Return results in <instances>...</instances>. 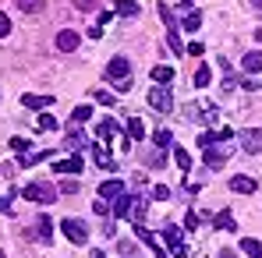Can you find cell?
Listing matches in <instances>:
<instances>
[{"mask_svg":"<svg viewBox=\"0 0 262 258\" xmlns=\"http://www.w3.org/2000/svg\"><path fill=\"white\" fill-rule=\"evenodd\" d=\"M121 195H124V180H121V177H110V180L99 184V198H103V202H117Z\"/></svg>","mask_w":262,"mask_h":258,"instance_id":"6","label":"cell"},{"mask_svg":"<svg viewBox=\"0 0 262 258\" xmlns=\"http://www.w3.org/2000/svg\"><path fill=\"white\" fill-rule=\"evenodd\" d=\"M131 75V60L128 57H114L110 64H106V78H114V82H128Z\"/></svg>","mask_w":262,"mask_h":258,"instance_id":"5","label":"cell"},{"mask_svg":"<svg viewBox=\"0 0 262 258\" xmlns=\"http://www.w3.org/2000/svg\"><path fill=\"white\" fill-rule=\"evenodd\" d=\"M21 103H25L29 110H46V106L53 103V96H36V92H32V96H25Z\"/></svg>","mask_w":262,"mask_h":258,"instance_id":"17","label":"cell"},{"mask_svg":"<svg viewBox=\"0 0 262 258\" xmlns=\"http://www.w3.org/2000/svg\"><path fill=\"white\" fill-rule=\"evenodd\" d=\"M89 117H92V106H75V113H71V121H75V128H78V124H85Z\"/></svg>","mask_w":262,"mask_h":258,"instance_id":"30","label":"cell"},{"mask_svg":"<svg viewBox=\"0 0 262 258\" xmlns=\"http://www.w3.org/2000/svg\"><path fill=\"white\" fill-rule=\"evenodd\" d=\"M11 149H14L18 156H29V149H32V145H29L25 138H11Z\"/></svg>","mask_w":262,"mask_h":258,"instance_id":"33","label":"cell"},{"mask_svg":"<svg viewBox=\"0 0 262 258\" xmlns=\"http://www.w3.org/2000/svg\"><path fill=\"white\" fill-rule=\"evenodd\" d=\"M160 7V18H163V25H167V43H170V50H174L177 57L184 53V43H181V32H177V21H174V11L167 7V4H156Z\"/></svg>","mask_w":262,"mask_h":258,"instance_id":"1","label":"cell"},{"mask_svg":"<svg viewBox=\"0 0 262 258\" xmlns=\"http://www.w3.org/2000/svg\"><path fill=\"white\" fill-rule=\"evenodd\" d=\"M0 213H4V216H11V198H0Z\"/></svg>","mask_w":262,"mask_h":258,"instance_id":"47","label":"cell"},{"mask_svg":"<svg viewBox=\"0 0 262 258\" xmlns=\"http://www.w3.org/2000/svg\"><path fill=\"white\" fill-rule=\"evenodd\" d=\"M135 233H138V241H142V244H149V248H152V255H156V258H167V251L160 248V241H156V237H152L142 223H135Z\"/></svg>","mask_w":262,"mask_h":258,"instance_id":"12","label":"cell"},{"mask_svg":"<svg viewBox=\"0 0 262 258\" xmlns=\"http://www.w3.org/2000/svg\"><path fill=\"white\" fill-rule=\"evenodd\" d=\"M128 138H131V142H142V138H145V128H142L138 117H131V121H128Z\"/></svg>","mask_w":262,"mask_h":258,"instance_id":"24","label":"cell"},{"mask_svg":"<svg viewBox=\"0 0 262 258\" xmlns=\"http://www.w3.org/2000/svg\"><path fill=\"white\" fill-rule=\"evenodd\" d=\"M50 230H53V223H50L46 216H39V237H43V241H50Z\"/></svg>","mask_w":262,"mask_h":258,"instance_id":"37","label":"cell"},{"mask_svg":"<svg viewBox=\"0 0 262 258\" xmlns=\"http://www.w3.org/2000/svg\"><path fill=\"white\" fill-rule=\"evenodd\" d=\"M96 134H99V142L106 145L114 134H117V124H110V121H99V128H96Z\"/></svg>","mask_w":262,"mask_h":258,"instance_id":"20","label":"cell"},{"mask_svg":"<svg viewBox=\"0 0 262 258\" xmlns=\"http://www.w3.org/2000/svg\"><path fill=\"white\" fill-rule=\"evenodd\" d=\"M99 4H103V0H75L78 11H99Z\"/></svg>","mask_w":262,"mask_h":258,"instance_id":"35","label":"cell"},{"mask_svg":"<svg viewBox=\"0 0 262 258\" xmlns=\"http://www.w3.org/2000/svg\"><path fill=\"white\" fill-rule=\"evenodd\" d=\"M255 39H259V43H262V29H255Z\"/></svg>","mask_w":262,"mask_h":258,"instance_id":"51","label":"cell"},{"mask_svg":"<svg viewBox=\"0 0 262 258\" xmlns=\"http://www.w3.org/2000/svg\"><path fill=\"white\" fill-rule=\"evenodd\" d=\"M156 198H170V187H163V184H156V191H152Z\"/></svg>","mask_w":262,"mask_h":258,"instance_id":"46","label":"cell"},{"mask_svg":"<svg viewBox=\"0 0 262 258\" xmlns=\"http://www.w3.org/2000/svg\"><path fill=\"white\" fill-rule=\"evenodd\" d=\"M92 258H106V255H103V251H92Z\"/></svg>","mask_w":262,"mask_h":258,"instance_id":"50","label":"cell"},{"mask_svg":"<svg viewBox=\"0 0 262 258\" xmlns=\"http://www.w3.org/2000/svg\"><path fill=\"white\" fill-rule=\"evenodd\" d=\"M248 4H252V7H255V11H262V0H248Z\"/></svg>","mask_w":262,"mask_h":258,"instance_id":"49","label":"cell"},{"mask_svg":"<svg viewBox=\"0 0 262 258\" xmlns=\"http://www.w3.org/2000/svg\"><path fill=\"white\" fill-rule=\"evenodd\" d=\"M36 128H39V131H57V128H60V121H53L50 113H39V117H36Z\"/></svg>","mask_w":262,"mask_h":258,"instance_id":"28","label":"cell"},{"mask_svg":"<svg viewBox=\"0 0 262 258\" xmlns=\"http://www.w3.org/2000/svg\"><path fill=\"white\" fill-rule=\"evenodd\" d=\"M152 142H156V149L170 145V131H156V134H152Z\"/></svg>","mask_w":262,"mask_h":258,"instance_id":"36","label":"cell"},{"mask_svg":"<svg viewBox=\"0 0 262 258\" xmlns=\"http://www.w3.org/2000/svg\"><path fill=\"white\" fill-rule=\"evenodd\" d=\"M230 191H237V195H252V191H255V180H252V177H234V180H230Z\"/></svg>","mask_w":262,"mask_h":258,"instance_id":"16","label":"cell"},{"mask_svg":"<svg viewBox=\"0 0 262 258\" xmlns=\"http://www.w3.org/2000/svg\"><path fill=\"white\" fill-rule=\"evenodd\" d=\"M213 223H216L220 230H230V233L237 230V223H234V213H230V209H220V213L213 216Z\"/></svg>","mask_w":262,"mask_h":258,"instance_id":"14","label":"cell"},{"mask_svg":"<svg viewBox=\"0 0 262 258\" xmlns=\"http://www.w3.org/2000/svg\"><path fill=\"white\" fill-rule=\"evenodd\" d=\"M220 258H237V255H234L230 248H223V251H220Z\"/></svg>","mask_w":262,"mask_h":258,"instance_id":"48","label":"cell"},{"mask_svg":"<svg viewBox=\"0 0 262 258\" xmlns=\"http://www.w3.org/2000/svg\"><path fill=\"white\" fill-rule=\"evenodd\" d=\"M0 258H4V251H0Z\"/></svg>","mask_w":262,"mask_h":258,"instance_id":"52","label":"cell"},{"mask_svg":"<svg viewBox=\"0 0 262 258\" xmlns=\"http://www.w3.org/2000/svg\"><path fill=\"white\" fill-rule=\"evenodd\" d=\"M92 209H96L99 216H110V213H114V205H110V202H103V198H99V202H96Z\"/></svg>","mask_w":262,"mask_h":258,"instance_id":"39","label":"cell"},{"mask_svg":"<svg viewBox=\"0 0 262 258\" xmlns=\"http://www.w3.org/2000/svg\"><path fill=\"white\" fill-rule=\"evenodd\" d=\"M199 25H202V18H199V11H191V14L184 11V29H188V32H195Z\"/></svg>","mask_w":262,"mask_h":258,"instance_id":"32","label":"cell"},{"mask_svg":"<svg viewBox=\"0 0 262 258\" xmlns=\"http://www.w3.org/2000/svg\"><path fill=\"white\" fill-rule=\"evenodd\" d=\"M227 163V152H216V149H206V167L209 170H216V167H223Z\"/></svg>","mask_w":262,"mask_h":258,"instance_id":"19","label":"cell"},{"mask_svg":"<svg viewBox=\"0 0 262 258\" xmlns=\"http://www.w3.org/2000/svg\"><path fill=\"white\" fill-rule=\"evenodd\" d=\"M145 163H149V167H163V163H167V152H163V149H160V152H149Z\"/></svg>","mask_w":262,"mask_h":258,"instance_id":"34","label":"cell"},{"mask_svg":"<svg viewBox=\"0 0 262 258\" xmlns=\"http://www.w3.org/2000/svg\"><path fill=\"white\" fill-rule=\"evenodd\" d=\"M209 82H213V71H209V67L202 64V67L195 71V88H206V85H209Z\"/></svg>","mask_w":262,"mask_h":258,"instance_id":"29","label":"cell"},{"mask_svg":"<svg viewBox=\"0 0 262 258\" xmlns=\"http://www.w3.org/2000/svg\"><path fill=\"white\" fill-rule=\"evenodd\" d=\"M170 78H174V71H170L167 64H156V67H152V82H156V85H167Z\"/></svg>","mask_w":262,"mask_h":258,"instance_id":"18","label":"cell"},{"mask_svg":"<svg viewBox=\"0 0 262 258\" xmlns=\"http://www.w3.org/2000/svg\"><path fill=\"white\" fill-rule=\"evenodd\" d=\"M7 32H11V18H7V14H4V11H0V39H4V36H7Z\"/></svg>","mask_w":262,"mask_h":258,"instance_id":"42","label":"cell"},{"mask_svg":"<svg viewBox=\"0 0 262 258\" xmlns=\"http://www.w3.org/2000/svg\"><path fill=\"white\" fill-rule=\"evenodd\" d=\"M78 43H82V36H78L75 29L57 32V50H60V53H75V50H78Z\"/></svg>","mask_w":262,"mask_h":258,"instance_id":"8","label":"cell"},{"mask_svg":"<svg viewBox=\"0 0 262 258\" xmlns=\"http://www.w3.org/2000/svg\"><path fill=\"white\" fill-rule=\"evenodd\" d=\"M117 14H121V18H135V14H138V4H135V0H117Z\"/></svg>","mask_w":262,"mask_h":258,"instance_id":"25","label":"cell"},{"mask_svg":"<svg viewBox=\"0 0 262 258\" xmlns=\"http://www.w3.org/2000/svg\"><path fill=\"white\" fill-rule=\"evenodd\" d=\"M114 216L117 219H142V198H135V195H121L117 202H114Z\"/></svg>","mask_w":262,"mask_h":258,"instance_id":"3","label":"cell"},{"mask_svg":"<svg viewBox=\"0 0 262 258\" xmlns=\"http://www.w3.org/2000/svg\"><path fill=\"white\" fill-rule=\"evenodd\" d=\"M188 117H199L202 124H213V121H216V106H209V103H191V106H188Z\"/></svg>","mask_w":262,"mask_h":258,"instance_id":"9","label":"cell"},{"mask_svg":"<svg viewBox=\"0 0 262 258\" xmlns=\"http://www.w3.org/2000/svg\"><path fill=\"white\" fill-rule=\"evenodd\" d=\"M174 159H177V167L188 173L191 170V156H188V149H174Z\"/></svg>","mask_w":262,"mask_h":258,"instance_id":"31","label":"cell"},{"mask_svg":"<svg viewBox=\"0 0 262 258\" xmlns=\"http://www.w3.org/2000/svg\"><path fill=\"white\" fill-rule=\"evenodd\" d=\"M163 241L174 248V255H177V258H188V248L181 244V230H177V226H163Z\"/></svg>","mask_w":262,"mask_h":258,"instance_id":"11","label":"cell"},{"mask_svg":"<svg viewBox=\"0 0 262 258\" xmlns=\"http://www.w3.org/2000/svg\"><path fill=\"white\" fill-rule=\"evenodd\" d=\"M60 230H64V237H68L71 244H85V241H89V230H85L82 219H64Z\"/></svg>","mask_w":262,"mask_h":258,"instance_id":"4","label":"cell"},{"mask_svg":"<svg viewBox=\"0 0 262 258\" xmlns=\"http://www.w3.org/2000/svg\"><path fill=\"white\" fill-rule=\"evenodd\" d=\"M241 64H245V71H248V75H259V71H262V53H259V50L245 53V60H241Z\"/></svg>","mask_w":262,"mask_h":258,"instance_id":"15","label":"cell"},{"mask_svg":"<svg viewBox=\"0 0 262 258\" xmlns=\"http://www.w3.org/2000/svg\"><path fill=\"white\" fill-rule=\"evenodd\" d=\"M68 149H71V152H78V149H85V134H82L78 128H71V134H68Z\"/></svg>","mask_w":262,"mask_h":258,"instance_id":"23","label":"cell"},{"mask_svg":"<svg viewBox=\"0 0 262 258\" xmlns=\"http://www.w3.org/2000/svg\"><path fill=\"white\" fill-rule=\"evenodd\" d=\"M149 103H152V106H156L160 113H167V110L174 106V99H170V92H167L163 85H156L152 92H149Z\"/></svg>","mask_w":262,"mask_h":258,"instance_id":"10","label":"cell"},{"mask_svg":"<svg viewBox=\"0 0 262 258\" xmlns=\"http://www.w3.org/2000/svg\"><path fill=\"white\" fill-rule=\"evenodd\" d=\"M60 191H64V195H78V180H64Z\"/></svg>","mask_w":262,"mask_h":258,"instance_id":"41","label":"cell"},{"mask_svg":"<svg viewBox=\"0 0 262 258\" xmlns=\"http://www.w3.org/2000/svg\"><path fill=\"white\" fill-rule=\"evenodd\" d=\"M241 149H245V152H252V156H259V152H262V128L241 131Z\"/></svg>","mask_w":262,"mask_h":258,"instance_id":"7","label":"cell"},{"mask_svg":"<svg viewBox=\"0 0 262 258\" xmlns=\"http://www.w3.org/2000/svg\"><path fill=\"white\" fill-rule=\"evenodd\" d=\"M117 248H121V255H135V244H131V241H121Z\"/></svg>","mask_w":262,"mask_h":258,"instance_id":"45","label":"cell"},{"mask_svg":"<svg viewBox=\"0 0 262 258\" xmlns=\"http://www.w3.org/2000/svg\"><path fill=\"white\" fill-rule=\"evenodd\" d=\"M96 103H103V106H114V103H117V99H114V96H110V92H96Z\"/></svg>","mask_w":262,"mask_h":258,"instance_id":"40","label":"cell"},{"mask_svg":"<svg viewBox=\"0 0 262 258\" xmlns=\"http://www.w3.org/2000/svg\"><path fill=\"white\" fill-rule=\"evenodd\" d=\"M241 251H245L248 258H262V244L252 241V237H245V241H241Z\"/></svg>","mask_w":262,"mask_h":258,"instance_id":"22","label":"cell"},{"mask_svg":"<svg viewBox=\"0 0 262 258\" xmlns=\"http://www.w3.org/2000/svg\"><path fill=\"white\" fill-rule=\"evenodd\" d=\"M184 53H191V57H199V53H202V43H188V46H184Z\"/></svg>","mask_w":262,"mask_h":258,"instance_id":"44","label":"cell"},{"mask_svg":"<svg viewBox=\"0 0 262 258\" xmlns=\"http://www.w3.org/2000/svg\"><path fill=\"white\" fill-rule=\"evenodd\" d=\"M53 170H57V173H82V156L75 152L71 159H60V163H53Z\"/></svg>","mask_w":262,"mask_h":258,"instance_id":"13","label":"cell"},{"mask_svg":"<svg viewBox=\"0 0 262 258\" xmlns=\"http://www.w3.org/2000/svg\"><path fill=\"white\" fill-rule=\"evenodd\" d=\"M21 195H25L29 202H36V205H50V202L57 198V187H53V184H46V180H32Z\"/></svg>","mask_w":262,"mask_h":258,"instance_id":"2","label":"cell"},{"mask_svg":"<svg viewBox=\"0 0 262 258\" xmlns=\"http://www.w3.org/2000/svg\"><path fill=\"white\" fill-rule=\"evenodd\" d=\"M53 156V149H46V152H32V156H21V167H36V163H43Z\"/></svg>","mask_w":262,"mask_h":258,"instance_id":"26","label":"cell"},{"mask_svg":"<svg viewBox=\"0 0 262 258\" xmlns=\"http://www.w3.org/2000/svg\"><path fill=\"white\" fill-rule=\"evenodd\" d=\"M213 142H216V131H206V134H199V145H202V149H209Z\"/></svg>","mask_w":262,"mask_h":258,"instance_id":"38","label":"cell"},{"mask_svg":"<svg viewBox=\"0 0 262 258\" xmlns=\"http://www.w3.org/2000/svg\"><path fill=\"white\" fill-rule=\"evenodd\" d=\"M184 226H188V230H195V226H199V216L188 213V216H184Z\"/></svg>","mask_w":262,"mask_h":258,"instance_id":"43","label":"cell"},{"mask_svg":"<svg viewBox=\"0 0 262 258\" xmlns=\"http://www.w3.org/2000/svg\"><path fill=\"white\" fill-rule=\"evenodd\" d=\"M14 4H18L25 14H36V11H43V7H46V0H14Z\"/></svg>","mask_w":262,"mask_h":258,"instance_id":"27","label":"cell"},{"mask_svg":"<svg viewBox=\"0 0 262 258\" xmlns=\"http://www.w3.org/2000/svg\"><path fill=\"white\" fill-rule=\"evenodd\" d=\"M92 156H96V163L99 167H114V159H110V152H106V145L99 142V145H92Z\"/></svg>","mask_w":262,"mask_h":258,"instance_id":"21","label":"cell"}]
</instances>
